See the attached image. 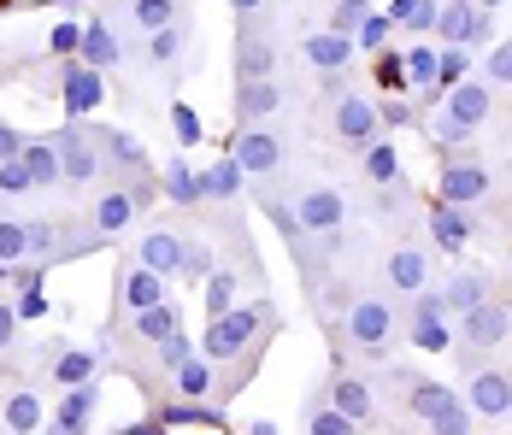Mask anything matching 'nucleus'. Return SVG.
<instances>
[{
	"label": "nucleus",
	"mask_w": 512,
	"mask_h": 435,
	"mask_svg": "<svg viewBox=\"0 0 512 435\" xmlns=\"http://www.w3.org/2000/svg\"><path fill=\"white\" fill-rule=\"evenodd\" d=\"M259 330H265V306H236V312H224V318H212L201 336V353L212 365H230V359H242V353H254Z\"/></svg>",
	"instance_id": "f257e3e1"
},
{
	"label": "nucleus",
	"mask_w": 512,
	"mask_h": 435,
	"mask_svg": "<svg viewBox=\"0 0 512 435\" xmlns=\"http://www.w3.org/2000/svg\"><path fill=\"white\" fill-rule=\"evenodd\" d=\"M436 36H442V48H483L495 36V12L477 0H448L436 18Z\"/></svg>",
	"instance_id": "f03ea898"
},
{
	"label": "nucleus",
	"mask_w": 512,
	"mask_h": 435,
	"mask_svg": "<svg viewBox=\"0 0 512 435\" xmlns=\"http://www.w3.org/2000/svg\"><path fill=\"white\" fill-rule=\"evenodd\" d=\"M336 336H348L359 353H383V347L395 341V312H389V300H354Z\"/></svg>",
	"instance_id": "7ed1b4c3"
},
{
	"label": "nucleus",
	"mask_w": 512,
	"mask_h": 435,
	"mask_svg": "<svg viewBox=\"0 0 512 435\" xmlns=\"http://www.w3.org/2000/svg\"><path fill=\"white\" fill-rule=\"evenodd\" d=\"M295 218H301L307 236H330V230H342L348 200H342V189H330V183H307V189L295 194Z\"/></svg>",
	"instance_id": "20e7f679"
},
{
	"label": "nucleus",
	"mask_w": 512,
	"mask_h": 435,
	"mask_svg": "<svg viewBox=\"0 0 512 435\" xmlns=\"http://www.w3.org/2000/svg\"><path fill=\"white\" fill-rule=\"evenodd\" d=\"M465 406H471L477 418H507L512 412V371H501V365L471 371V377H465Z\"/></svg>",
	"instance_id": "39448f33"
},
{
	"label": "nucleus",
	"mask_w": 512,
	"mask_h": 435,
	"mask_svg": "<svg viewBox=\"0 0 512 435\" xmlns=\"http://www.w3.org/2000/svg\"><path fill=\"white\" fill-rule=\"evenodd\" d=\"M59 100H65V118H71V124H83V118L106 100L101 71H95V65H83V59H71V65H65V77H59Z\"/></svg>",
	"instance_id": "423d86ee"
},
{
	"label": "nucleus",
	"mask_w": 512,
	"mask_h": 435,
	"mask_svg": "<svg viewBox=\"0 0 512 435\" xmlns=\"http://www.w3.org/2000/svg\"><path fill=\"white\" fill-rule=\"evenodd\" d=\"M230 159H236L248 177H271V171L283 165V136H277V130H265V124H254V130H236Z\"/></svg>",
	"instance_id": "0eeeda50"
},
{
	"label": "nucleus",
	"mask_w": 512,
	"mask_h": 435,
	"mask_svg": "<svg viewBox=\"0 0 512 435\" xmlns=\"http://www.w3.org/2000/svg\"><path fill=\"white\" fill-rule=\"evenodd\" d=\"M330 130H336L342 142H354V147H371L377 142V130H383L377 100L371 95H342L336 100V112H330Z\"/></svg>",
	"instance_id": "6e6552de"
},
{
	"label": "nucleus",
	"mask_w": 512,
	"mask_h": 435,
	"mask_svg": "<svg viewBox=\"0 0 512 435\" xmlns=\"http://www.w3.org/2000/svg\"><path fill=\"white\" fill-rule=\"evenodd\" d=\"M230 112H236V124H242V130H254V124H265V118H277V112H283V83H277V77L236 83V100H230Z\"/></svg>",
	"instance_id": "1a4fd4ad"
},
{
	"label": "nucleus",
	"mask_w": 512,
	"mask_h": 435,
	"mask_svg": "<svg viewBox=\"0 0 512 435\" xmlns=\"http://www.w3.org/2000/svg\"><path fill=\"white\" fill-rule=\"evenodd\" d=\"M53 142H59V165H65V183H71V189H89V183L101 177V153H95V142H89L77 124L59 130Z\"/></svg>",
	"instance_id": "9d476101"
},
{
	"label": "nucleus",
	"mask_w": 512,
	"mask_h": 435,
	"mask_svg": "<svg viewBox=\"0 0 512 435\" xmlns=\"http://www.w3.org/2000/svg\"><path fill=\"white\" fill-rule=\"evenodd\" d=\"M483 194H489V171L471 165V159H448V171H442V194H436V200H448V206H477Z\"/></svg>",
	"instance_id": "9b49d317"
},
{
	"label": "nucleus",
	"mask_w": 512,
	"mask_h": 435,
	"mask_svg": "<svg viewBox=\"0 0 512 435\" xmlns=\"http://www.w3.org/2000/svg\"><path fill=\"white\" fill-rule=\"evenodd\" d=\"M507 336H512V312L501 306V300H483V306L465 312V341H471V347L489 353V347H501Z\"/></svg>",
	"instance_id": "f8f14e48"
},
{
	"label": "nucleus",
	"mask_w": 512,
	"mask_h": 435,
	"mask_svg": "<svg viewBox=\"0 0 512 435\" xmlns=\"http://www.w3.org/2000/svg\"><path fill=\"white\" fill-rule=\"evenodd\" d=\"M430 236L442 253H460L471 236H477V224H471V206H448V200H436L430 206Z\"/></svg>",
	"instance_id": "ddd939ff"
},
{
	"label": "nucleus",
	"mask_w": 512,
	"mask_h": 435,
	"mask_svg": "<svg viewBox=\"0 0 512 435\" xmlns=\"http://www.w3.org/2000/svg\"><path fill=\"white\" fill-rule=\"evenodd\" d=\"M442 112H448L460 130H477V124L489 118V83H477V77L454 83V89H448V100H442Z\"/></svg>",
	"instance_id": "4468645a"
},
{
	"label": "nucleus",
	"mask_w": 512,
	"mask_h": 435,
	"mask_svg": "<svg viewBox=\"0 0 512 435\" xmlns=\"http://www.w3.org/2000/svg\"><path fill=\"white\" fill-rule=\"evenodd\" d=\"M330 406H336V412H348L354 424H371L377 394H371V383H365V377H354V371H336V377H330Z\"/></svg>",
	"instance_id": "2eb2a0df"
},
{
	"label": "nucleus",
	"mask_w": 512,
	"mask_h": 435,
	"mask_svg": "<svg viewBox=\"0 0 512 435\" xmlns=\"http://www.w3.org/2000/svg\"><path fill=\"white\" fill-rule=\"evenodd\" d=\"M254 77H277V42L242 30V42H236V83H254Z\"/></svg>",
	"instance_id": "dca6fc26"
},
{
	"label": "nucleus",
	"mask_w": 512,
	"mask_h": 435,
	"mask_svg": "<svg viewBox=\"0 0 512 435\" xmlns=\"http://www.w3.org/2000/svg\"><path fill=\"white\" fill-rule=\"evenodd\" d=\"M354 36H342V30H318V36H307V65L324 77V71H348V59H354Z\"/></svg>",
	"instance_id": "f3484780"
},
{
	"label": "nucleus",
	"mask_w": 512,
	"mask_h": 435,
	"mask_svg": "<svg viewBox=\"0 0 512 435\" xmlns=\"http://www.w3.org/2000/svg\"><path fill=\"white\" fill-rule=\"evenodd\" d=\"M189 247H195V242H183V236H171V230H154V236L142 242V265H148V271H159V277H183Z\"/></svg>",
	"instance_id": "a211bd4d"
},
{
	"label": "nucleus",
	"mask_w": 512,
	"mask_h": 435,
	"mask_svg": "<svg viewBox=\"0 0 512 435\" xmlns=\"http://www.w3.org/2000/svg\"><path fill=\"white\" fill-rule=\"evenodd\" d=\"M454 400H460V394H454L448 383H436V377H412L407 383V412L412 418H424V424H430L436 412H448Z\"/></svg>",
	"instance_id": "6ab92c4d"
},
{
	"label": "nucleus",
	"mask_w": 512,
	"mask_h": 435,
	"mask_svg": "<svg viewBox=\"0 0 512 435\" xmlns=\"http://www.w3.org/2000/svg\"><path fill=\"white\" fill-rule=\"evenodd\" d=\"M165 283H171V277H159V271H148V265H136V271L118 277V289H124V306H130V312L159 306V300H165Z\"/></svg>",
	"instance_id": "aec40b11"
},
{
	"label": "nucleus",
	"mask_w": 512,
	"mask_h": 435,
	"mask_svg": "<svg viewBox=\"0 0 512 435\" xmlns=\"http://www.w3.org/2000/svg\"><path fill=\"white\" fill-rule=\"evenodd\" d=\"M0 424L12 435H36L42 430V394L36 388H12L6 394V412H0Z\"/></svg>",
	"instance_id": "412c9836"
},
{
	"label": "nucleus",
	"mask_w": 512,
	"mask_h": 435,
	"mask_svg": "<svg viewBox=\"0 0 512 435\" xmlns=\"http://www.w3.org/2000/svg\"><path fill=\"white\" fill-rule=\"evenodd\" d=\"M83 65H95V71H112L118 59H124V48H118V36H112V24L106 18H89V30H83Z\"/></svg>",
	"instance_id": "4be33fe9"
},
{
	"label": "nucleus",
	"mask_w": 512,
	"mask_h": 435,
	"mask_svg": "<svg viewBox=\"0 0 512 435\" xmlns=\"http://www.w3.org/2000/svg\"><path fill=\"white\" fill-rule=\"evenodd\" d=\"M95 371H101V353H95V347H65V353L53 359V383H65V388L95 383Z\"/></svg>",
	"instance_id": "5701e85b"
},
{
	"label": "nucleus",
	"mask_w": 512,
	"mask_h": 435,
	"mask_svg": "<svg viewBox=\"0 0 512 435\" xmlns=\"http://www.w3.org/2000/svg\"><path fill=\"white\" fill-rule=\"evenodd\" d=\"M101 147H106L101 159H106V165H118L124 177H142V171H148V147L136 142V136H124V130H106Z\"/></svg>",
	"instance_id": "b1692460"
},
{
	"label": "nucleus",
	"mask_w": 512,
	"mask_h": 435,
	"mask_svg": "<svg viewBox=\"0 0 512 435\" xmlns=\"http://www.w3.org/2000/svg\"><path fill=\"white\" fill-rule=\"evenodd\" d=\"M389 283L401 294H418L430 283V259H424L418 247H395V253H389Z\"/></svg>",
	"instance_id": "393cba45"
},
{
	"label": "nucleus",
	"mask_w": 512,
	"mask_h": 435,
	"mask_svg": "<svg viewBox=\"0 0 512 435\" xmlns=\"http://www.w3.org/2000/svg\"><path fill=\"white\" fill-rule=\"evenodd\" d=\"M395 30H412V36H436V18H442V0H395L389 6Z\"/></svg>",
	"instance_id": "a878e982"
},
{
	"label": "nucleus",
	"mask_w": 512,
	"mask_h": 435,
	"mask_svg": "<svg viewBox=\"0 0 512 435\" xmlns=\"http://www.w3.org/2000/svg\"><path fill=\"white\" fill-rule=\"evenodd\" d=\"M24 165H30L36 189H59V183H65V165H59V142H24Z\"/></svg>",
	"instance_id": "bb28decb"
},
{
	"label": "nucleus",
	"mask_w": 512,
	"mask_h": 435,
	"mask_svg": "<svg viewBox=\"0 0 512 435\" xmlns=\"http://www.w3.org/2000/svg\"><path fill=\"white\" fill-rule=\"evenodd\" d=\"M442 300H448V312H454V318H465L471 306H483V300H489V277H483V271H454V283H448Z\"/></svg>",
	"instance_id": "cd10ccee"
},
{
	"label": "nucleus",
	"mask_w": 512,
	"mask_h": 435,
	"mask_svg": "<svg viewBox=\"0 0 512 435\" xmlns=\"http://www.w3.org/2000/svg\"><path fill=\"white\" fill-rule=\"evenodd\" d=\"M242 177H248V171H242L236 159H218V165L201 171V194L206 200H230V194H242Z\"/></svg>",
	"instance_id": "c85d7f7f"
},
{
	"label": "nucleus",
	"mask_w": 512,
	"mask_h": 435,
	"mask_svg": "<svg viewBox=\"0 0 512 435\" xmlns=\"http://www.w3.org/2000/svg\"><path fill=\"white\" fill-rule=\"evenodd\" d=\"M171 383H177V400H201L206 388H212V359H206V353L183 359V365L171 371Z\"/></svg>",
	"instance_id": "c756f323"
},
{
	"label": "nucleus",
	"mask_w": 512,
	"mask_h": 435,
	"mask_svg": "<svg viewBox=\"0 0 512 435\" xmlns=\"http://www.w3.org/2000/svg\"><path fill=\"white\" fill-rule=\"evenodd\" d=\"M159 183H165V194H171L177 206H195V200H206V194H201V171H189L183 159H171V165L159 171Z\"/></svg>",
	"instance_id": "7c9ffc66"
},
{
	"label": "nucleus",
	"mask_w": 512,
	"mask_h": 435,
	"mask_svg": "<svg viewBox=\"0 0 512 435\" xmlns=\"http://www.w3.org/2000/svg\"><path fill=\"white\" fill-rule=\"evenodd\" d=\"M365 177H371V183H383V189H395V183H401V153L383 142V136L365 147Z\"/></svg>",
	"instance_id": "2f4dec72"
},
{
	"label": "nucleus",
	"mask_w": 512,
	"mask_h": 435,
	"mask_svg": "<svg viewBox=\"0 0 512 435\" xmlns=\"http://www.w3.org/2000/svg\"><path fill=\"white\" fill-rule=\"evenodd\" d=\"M171 330H183V312H177L171 300H159V306H148V312H136V336L142 341H165Z\"/></svg>",
	"instance_id": "473e14b6"
},
{
	"label": "nucleus",
	"mask_w": 512,
	"mask_h": 435,
	"mask_svg": "<svg viewBox=\"0 0 512 435\" xmlns=\"http://www.w3.org/2000/svg\"><path fill=\"white\" fill-rule=\"evenodd\" d=\"M412 347H424V353H448V347H454L448 318H442V312H430V318H418V312H412Z\"/></svg>",
	"instance_id": "72a5a7b5"
},
{
	"label": "nucleus",
	"mask_w": 512,
	"mask_h": 435,
	"mask_svg": "<svg viewBox=\"0 0 512 435\" xmlns=\"http://www.w3.org/2000/svg\"><path fill=\"white\" fill-rule=\"evenodd\" d=\"M95 406H101V388H95V383L65 388V400H59V412H53V418H65V424H89V418H95Z\"/></svg>",
	"instance_id": "f704fd0d"
},
{
	"label": "nucleus",
	"mask_w": 512,
	"mask_h": 435,
	"mask_svg": "<svg viewBox=\"0 0 512 435\" xmlns=\"http://www.w3.org/2000/svg\"><path fill=\"white\" fill-rule=\"evenodd\" d=\"M236 271H212L206 277V318H224V312H236Z\"/></svg>",
	"instance_id": "c9c22d12"
},
{
	"label": "nucleus",
	"mask_w": 512,
	"mask_h": 435,
	"mask_svg": "<svg viewBox=\"0 0 512 435\" xmlns=\"http://www.w3.org/2000/svg\"><path fill=\"white\" fill-rule=\"evenodd\" d=\"M389 36H395V18H389V12H365V24L354 30V42L365 53H383L389 48Z\"/></svg>",
	"instance_id": "e433bc0d"
},
{
	"label": "nucleus",
	"mask_w": 512,
	"mask_h": 435,
	"mask_svg": "<svg viewBox=\"0 0 512 435\" xmlns=\"http://www.w3.org/2000/svg\"><path fill=\"white\" fill-rule=\"evenodd\" d=\"M130 18H136V30H165V24H177V0H136L130 6Z\"/></svg>",
	"instance_id": "4c0bfd02"
},
{
	"label": "nucleus",
	"mask_w": 512,
	"mask_h": 435,
	"mask_svg": "<svg viewBox=\"0 0 512 435\" xmlns=\"http://www.w3.org/2000/svg\"><path fill=\"white\" fill-rule=\"evenodd\" d=\"M0 259H6V265H24V259H30V224L0 218Z\"/></svg>",
	"instance_id": "58836bf2"
},
{
	"label": "nucleus",
	"mask_w": 512,
	"mask_h": 435,
	"mask_svg": "<svg viewBox=\"0 0 512 435\" xmlns=\"http://www.w3.org/2000/svg\"><path fill=\"white\" fill-rule=\"evenodd\" d=\"M154 347H159V365H165V371H177L183 359H195V353H201V341L189 336V330H171V336L154 341Z\"/></svg>",
	"instance_id": "ea45409f"
},
{
	"label": "nucleus",
	"mask_w": 512,
	"mask_h": 435,
	"mask_svg": "<svg viewBox=\"0 0 512 435\" xmlns=\"http://www.w3.org/2000/svg\"><path fill=\"white\" fill-rule=\"evenodd\" d=\"M307 435H359V424L348 418V412H336V406H324V412L312 406L307 412Z\"/></svg>",
	"instance_id": "a19ab883"
},
{
	"label": "nucleus",
	"mask_w": 512,
	"mask_h": 435,
	"mask_svg": "<svg viewBox=\"0 0 512 435\" xmlns=\"http://www.w3.org/2000/svg\"><path fill=\"white\" fill-rule=\"evenodd\" d=\"M377 89H383V95H401V89H407V65H401V48H383V53H377Z\"/></svg>",
	"instance_id": "79ce46f5"
},
{
	"label": "nucleus",
	"mask_w": 512,
	"mask_h": 435,
	"mask_svg": "<svg viewBox=\"0 0 512 435\" xmlns=\"http://www.w3.org/2000/svg\"><path fill=\"white\" fill-rule=\"evenodd\" d=\"M471 418H477V412H471L465 400H454L448 412H436V418H430V435H477V430H471Z\"/></svg>",
	"instance_id": "37998d69"
},
{
	"label": "nucleus",
	"mask_w": 512,
	"mask_h": 435,
	"mask_svg": "<svg viewBox=\"0 0 512 435\" xmlns=\"http://www.w3.org/2000/svg\"><path fill=\"white\" fill-rule=\"evenodd\" d=\"M465 65H471V53L465 48H442V71H436V95L448 100L454 83H465Z\"/></svg>",
	"instance_id": "c03bdc74"
},
{
	"label": "nucleus",
	"mask_w": 512,
	"mask_h": 435,
	"mask_svg": "<svg viewBox=\"0 0 512 435\" xmlns=\"http://www.w3.org/2000/svg\"><path fill=\"white\" fill-rule=\"evenodd\" d=\"M377 118H383V130H407V124H418V112H412L407 95H383L377 100Z\"/></svg>",
	"instance_id": "a18cd8bd"
},
{
	"label": "nucleus",
	"mask_w": 512,
	"mask_h": 435,
	"mask_svg": "<svg viewBox=\"0 0 512 435\" xmlns=\"http://www.w3.org/2000/svg\"><path fill=\"white\" fill-rule=\"evenodd\" d=\"M30 189H36V177L24 165V153L18 159H0V194H30Z\"/></svg>",
	"instance_id": "49530a36"
},
{
	"label": "nucleus",
	"mask_w": 512,
	"mask_h": 435,
	"mask_svg": "<svg viewBox=\"0 0 512 435\" xmlns=\"http://www.w3.org/2000/svg\"><path fill=\"white\" fill-rule=\"evenodd\" d=\"M177 53H183V30H177V24H165V30L148 36V59H154V65H171Z\"/></svg>",
	"instance_id": "de8ad7c7"
},
{
	"label": "nucleus",
	"mask_w": 512,
	"mask_h": 435,
	"mask_svg": "<svg viewBox=\"0 0 512 435\" xmlns=\"http://www.w3.org/2000/svg\"><path fill=\"white\" fill-rule=\"evenodd\" d=\"M171 130H177V142H183V147L201 142V118H195V106H183V100H177V106H171Z\"/></svg>",
	"instance_id": "09e8293b"
},
{
	"label": "nucleus",
	"mask_w": 512,
	"mask_h": 435,
	"mask_svg": "<svg viewBox=\"0 0 512 435\" xmlns=\"http://www.w3.org/2000/svg\"><path fill=\"white\" fill-rule=\"evenodd\" d=\"M48 48L53 53H77V48H83V24H53Z\"/></svg>",
	"instance_id": "8fccbe9b"
},
{
	"label": "nucleus",
	"mask_w": 512,
	"mask_h": 435,
	"mask_svg": "<svg viewBox=\"0 0 512 435\" xmlns=\"http://www.w3.org/2000/svg\"><path fill=\"white\" fill-rule=\"evenodd\" d=\"M53 242H59V224L53 218H36L30 224V253H53Z\"/></svg>",
	"instance_id": "3c124183"
},
{
	"label": "nucleus",
	"mask_w": 512,
	"mask_h": 435,
	"mask_svg": "<svg viewBox=\"0 0 512 435\" xmlns=\"http://www.w3.org/2000/svg\"><path fill=\"white\" fill-rule=\"evenodd\" d=\"M460 142H471V130H460V124H454V118L442 112V118H436V147H448V153H454Z\"/></svg>",
	"instance_id": "603ef678"
},
{
	"label": "nucleus",
	"mask_w": 512,
	"mask_h": 435,
	"mask_svg": "<svg viewBox=\"0 0 512 435\" xmlns=\"http://www.w3.org/2000/svg\"><path fill=\"white\" fill-rule=\"evenodd\" d=\"M12 306H18V318H42V312H48V294H42V289H24Z\"/></svg>",
	"instance_id": "864d4df0"
},
{
	"label": "nucleus",
	"mask_w": 512,
	"mask_h": 435,
	"mask_svg": "<svg viewBox=\"0 0 512 435\" xmlns=\"http://www.w3.org/2000/svg\"><path fill=\"white\" fill-rule=\"evenodd\" d=\"M489 77L495 83H512V42H501V48L489 53Z\"/></svg>",
	"instance_id": "5fc2aeb1"
},
{
	"label": "nucleus",
	"mask_w": 512,
	"mask_h": 435,
	"mask_svg": "<svg viewBox=\"0 0 512 435\" xmlns=\"http://www.w3.org/2000/svg\"><path fill=\"white\" fill-rule=\"evenodd\" d=\"M183 277H189V283H195V277H212V253H206V247H189V265H183Z\"/></svg>",
	"instance_id": "6e6d98bb"
},
{
	"label": "nucleus",
	"mask_w": 512,
	"mask_h": 435,
	"mask_svg": "<svg viewBox=\"0 0 512 435\" xmlns=\"http://www.w3.org/2000/svg\"><path fill=\"white\" fill-rule=\"evenodd\" d=\"M18 324H24V318H18V306H6V300H0V353L12 347V330H18Z\"/></svg>",
	"instance_id": "4d7b16f0"
},
{
	"label": "nucleus",
	"mask_w": 512,
	"mask_h": 435,
	"mask_svg": "<svg viewBox=\"0 0 512 435\" xmlns=\"http://www.w3.org/2000/svg\"><path fill=\"white\" fill-rule=\"evenodd\" d=\"M18 153H24V136L12 124H0V159H18Z\"/></svg>",
	"instance_id": "13d9d810"
},
{
	"label": "nucleus",
	"mask_w": 512,
	"mask_h": 435,
	"mask_svg": "<svg viewBox=\"0 0 512 435\" xmlns=\"http://www.w3.org/2000/svg\"><path fill=\"white\" fill-rule=\"evenodd\" d=\"M48 435H83V424H65V418H53Z\"/></svg>",
	"instance_id": "bf43d9fd"
},
{
	"label": "nucleus",
	"mask_w": 512,
	"mask_h": 435,
	"mask_svg": "<svg viewBox=\"0 0 512 435\" xmlns=\"http://www.w3.org/2000/svg\"><path fill=\"white\" fill-rule=\"evenodd\" d=\"M259 6H265V0H230V12H242V18H254Z\"/></svg>",
	"instance_id": "052dcab7"
},
{
	"label": "nucleus",
	"mask_w": 512,
	"mask_h": 435,
	"mask_svg": "<svg viewBox=\"0 0 512 435\" xmlns=\"http://www.w3.org/2000/svg\"><path fill=\"white\" fill-rule=\"evenodd\" d=\"M248 435H277V424H265V418H259V424H248Z\"/></svg>",
	"instance_id": "680f3d73"
},
{
	"label": "nucleus",
	"mask_w": 512,
	"mask_h": 435,
	"mask_svg": "<svg viewBox=\"0 0 512 435\" xmlns=\"http://www.w3.org/2000/svg\"><path fill=\"white\" fill-rule=\"evenodd\" d=\"M6 283H12V265H6V259H0V289H6Z\"/></svg>",
	"instance_id": "e2e57ef3"
},
{
	"label": "nucleus",
	"mask_w": 512,
	"mask_h": 435,
	"mask_svg": "<svg viewBox=\"0 0 512 435\" xmlns=\"http://www.w3.org/2000/svg\"><path fill=\"white\" fill-rule=\"evenodd\" d=\"M477 6H489V12H495V6H507V0H477Z\"/></svg>",
	"instance_id": "0e129e2a"
},
{
	"label": "nucleus",
	"mask_w": 512,
	"mask_h": 435,
	"mask_svg": "<svg viewBox=\"0 0 512 435\" xmlns=\"http://www.w3.org/2000/svg\"><path fill=\"white\" fill-rule=\"evenodd\" d=\"M507 271H512V253H507Z\"/></svg>",
	"instance_id": "69168bd1"
}]
</instances>
